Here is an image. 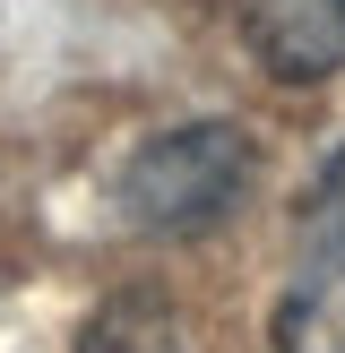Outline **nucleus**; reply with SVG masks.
<instances>
[{
  "instance_id": "4",
  "label": "nucleus",
  "mask_w": 345,
  "mask_h": 353,
  "mask_svg": "<svg viewBox=\"0 0 345 353\" xmlns=\"http://www.w3.org/2000/svg\"><path fill=\"white\" fill-rule=\"evenodd\" d=\"M86 353H207V345H199V327H190L172 302L130 293V302H112V310L86 319Z\"/></svg>"
},
{
  "instance_id": "3",
  "label": "nucleus",
  "mask_w": 345,
  "mask_h": 353,
  "mask_svg": "<svg viewBox=\"0 0 345 353\" xmlns=\"http://www.w3.org/2000/svg\"><path fill=\"white\" fill-rule=\"evenodd\" d=\"M276 353H345V259H293V285L268 319Z\"/></svg>"
},
{
  "instance_id": "1",
  "label": "nucleus",
  "mask_w": 345,
  "mask_h": 353,
  "mask_svg": "<svg viewBox=\"0 0 345 353\" xmlns=\"http://www.w3.org/2000/svg\"><path fill=\"white\" fill-rule=\"evenodd\" d=\"M250 181H259V147L241 121H172L121 155L112 207L147 241H190V233H216L250 199Z\"/></svg>"
},
{
  "instance_id": "2",
  "label": "nucleus",
  "mask_w": 345,
  "mask_h": 353,
  "mask_svg": "<svg viewBox=\"0 0 345 353\" xmlns=\"http://www.w3.org/2000/svg\"><path fill=\"white\" fill-rule=\"evenodd\" d=\"M241 34L276 86H319L345 69V0H241Z\"/></svg>"
},
{
  "instance_id": "5",
  "label": "nucleus",
  "mask_w": 345,
  "mask_h": 353,
  "mask_svg": "<svg viewBox=\"0 0 345 353\" xmlns=\"http://www.w3.org/2000/svg\"><path fill=\"white\" fill-rule=\"evenodd\" d=\"M293 259H345V138L293 207Z\"/></svg>"
}]
</instances>
